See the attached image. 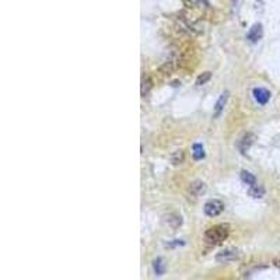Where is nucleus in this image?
I'll use <instances>...</instances> for the list:
<instances>
[{"instance_id":"9","label":"nucleus","mask_w":280,"mask_h":280,"mask_svg":"<svg viewBox=\"0 0 280 280\" xmlns=\"http://www.w3.org/2000/svg\"><path fill=\"white\" fill-rule=\"evenodd\" d=\"M184 4L188 8H208L209 7V1L208 0H182Z\"/></svg>"},{"instance_id":"7","label":"nucleus","mask_w":280,"mask_h":280,"mask_svg":"<svg viewBox=\"0 0 280 280\" xmlns=\"http://www.w3.org/2000/svg\"><path fill=\"white\" fill-rule=\"evenodd\" d=\"M206 192V185L203 184L202 181H195L191 184L189 186V193L195 196V198H198V196H202L203 193Z\"/></svg>"},{"instance_id":"12","label":"nucleus","mask_w":280,"mask_h":280,"mask_svg":"<svg viewBox=\"0 0 280 280\" xmlns=\"http://www.w3.org/2000/svg\"><path fill=\"white\" fill-rule=\"evenodd\" d=\"M241 179H242V182L244 184L249 185V186H252V185L256 184V178L254 174H251L249 171H245V169H242L241 171Z\"/></svg>"},{"instance_id":"3","label":"nucleus","mask_w":280,"mask_h":280,"mask_svg":"<svg viewBox=\"0 0 280 280\" xmlns=\"http://www.w3.org/2000/svg\"><path fill=\"white\" fill-rule=\"evenodd\" d=\"M238 251L237 249H224V251H220L216 255V261L220 262V264H228V262H232L235 259H238Z\"/></svg>"},{"instance_id":"6","label":"nucleus","mask_w":280,"mask_h":280,"mask_svg":"<svg viewBox=\"0 0 280 280\" xmlns=\"http://www.w3.org/2000/svg\"><path fill=\"white\" fill-rule=\"evenodd\" d=\"M254 140H255L254 133H247V135H244V136L241 137L240 142H238V149H240V152L242 153V154H245V153L249 150V147L252 146Z\"/></svg>"},{"instance_id":"18","label":"nucleus","mask_w":280,"mask_h":280,"mask_svg":"<svg viewBox=\"0 0 280 280\" xmlns=\"http://www.w3.org/2000/svg\"><path fill=\"white\" fill-rule=\"evenodd\" d=\"M275 265H276V266H280V261H275Z\"/></svg>"},{"instance_id":"15","label":"nucleus","mask_w":280,"mask_h":280,"mask_svg":"<svg viewBox=\"0 0 280 280\" xmlns=\"http://www.w3.org/2000/svg\"><path fill=\"white\" fill-rule=\"evenodd\" d=\"M153 268H154V272L157 276H161L164 271H166V265H164V261L161 259V258H157L156 261H154V264H153Z\"/></svg>"},{"instance_id":"17","label":"nucleus","mask_w":280,"mask_h":280,"mask_svg":"<svg viewBox=\"0 0 280 280\" xmlns=\"http://www.w3.org/2000/svg\"><path fill=\"white\" fill-rule=\"evenodd\" d=\"M210 77H212V74H210V72H205L200 74L199 77L196 79V84L198 86H203V84H206L209 80H210Z\"/></svg>"},{"instance_id":"1","label":"nucleus","mask_w":280,"mask_h":280,"mask_svg":"<svg viewBox=\"0 0 280 280\" xmlns=\"http://www.w3.org/2000/svg\"><path fill=\"white\" fill-rule=\"evenodd\" d=\"M228 234H230L228 227L220 224V225H215V227H210L209 230H206L205 238L210 244H222L223 241L227 240Z\"/></svg>"},{"instance_id":"4","label":"nucleus","mask_w":280,"mask_h":280,"mask_svg":"<svg viewBox=\"0 0 280 280\" xmlns=\"http://www.w3.org/2000/svg\"><path fill=\"white\" fill-rule=\"evenodd\" d=\"M252 96L255 98V101L258 103L259 105H266L269 103V100H271V91L269 90H266L264 87H256L252 90Z\"/></svg>"},{"instance_id":"16","label":"nucleus","mask_w":280,"mask_h":280,"mask_svg":"<svg viewBox=\"0 0 280 280\" xmlns=\"http://www.w3.org/2000/svg\"><path fill=\"white\" fill-rule=\"evenodd\" d=\"M185 159V154L184 152H181V150H178V152H175L172 156H171V161H172V164L174 166H178V164H181L182 161H184Z\"/></svg>"},{"instance_id":"10","label":"nucleus","mask_w":280,"mask_h":280,"mask_svg":"<svg viewBox=\"0 0 280 280\" xmlns=\"http://www.w3.org/2000/svg\"><path fill=\"white\" fill-rule=\"evenodd\" d=\"M248 193H249V196L255 198V199H261V198H264L265 188L262 186V185L255 184V185H252V186H249Z\"/></svg>"},{"instance_id":"13","label":"nucleus","mask_w":280,"mask_h":280,"mask_svg":"<svg viewBox=\"0 0 280 280\" xmlns=\"http://www.w3.org/2000/svg\"><path fill=\"white\" fill-rule=\"evenodd\" d=\"M192 156L195 160H202V159H205V149H203V146L199 143H195L192 147Z\"/></svg>"},{"instance_id":"2","label":"nucleus","mask_w":280,"mask_h":280,"mask_svg":"<svg viewBox=\"0 0 280 280\" xmlns=\"http://www.w3.org/2000/svg\"><path fill=\"white\" fill-rule=\"evenodd\" d=\"M223 210L224 203L219 199L209 200V202L205 203V206H203V212H205V215L208 217H217L219 215L223 213Z\"/></svg>"},{"instance_id":"8","label":"nucleus","mask_w":280,"mask_h":280,"mask_svg":"<svg viewBox=\"0 0 280 280\" xmlns=\"http://www.w3.org/2000/svg\"><path fill=\"white\" fill-rule=\"evenodd\" d=\"M227 100H228V91L223 93V94L220 96V98L217 100L216 105H215V118H219V116L222 115V112H223L224 105L227 103Z\"/></svg>"},{"instance_id":"11","label":"nucleus","mask_w":280,"mask_h":280,"mask_svg":"<svg viewBox=\"0 0 280 280\" xmlns=\"http://www.w3.org/2000/svg\"><path fill=\"white\" fill-rule=\"evenodd\" d=\"M167 224L171 227V228H178L181 224H182V217L181 216H178V215H168L167 217Z\"/></svg>"},{"instance_id":"14","label":"nucleus","mask_w":280,"mask_h":280,"mask_svg":"<svg viewBox=\"0 0 280 280\" xmlns=\"http://www.w3.org/2000/svg\"><path fill=\"white\" fill-rule=\"evenodd\" d=\"M153 88V81L150 77H143L142 80V96L146 97Z\"/></svg>"},{"instance_id":"5","label":"nucleus","mask_w":280,"mask_h":280,"mask_svg":"<svg viewBox=\"0 0 280 280\" xmlns=\"http://www.w3.org/2000/svg\"><path fill=\"white\" fill-rule=\"evenodd\" d=\"M262 35H264V30H262V24H254L251 28H249L248 34H247V40L249 42H252V44H255L258 41L262 38Z\"/></svg>"}]
</instances>
